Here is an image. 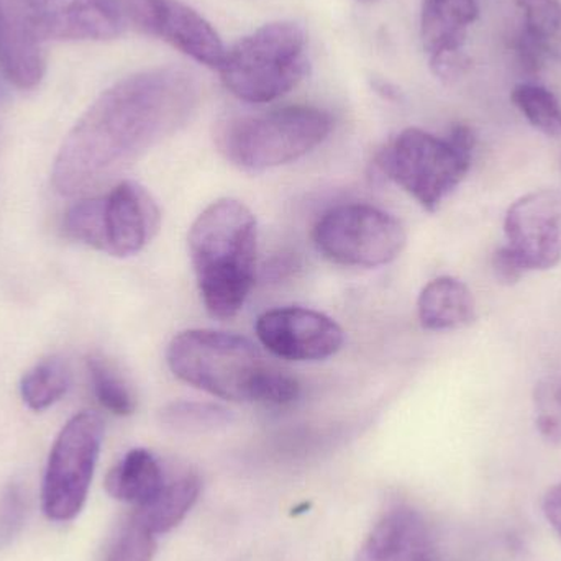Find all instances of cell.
Returning <instances> with one entry per match:
<instances>
[{
  "mask_svg": "<svg viewBox=\"0 0 561 561\" xmlns=\"http://www.w3.org/2000/svg\"><path fill=\"white\" fill-rule=\"evenodd\" d=\"M201 101L199 81L164 66L105 89L79 118L53 164L56 193L71 197L99 186L186 127Z\"/></svg>",
  "mask_w": 561,
  "mask_h": 561,
  "instance_id": "cell-1",
  "label": "cell"
},
{
  "mask_svg": "<svg viewBox=\"0 0 561 561\" xmlns=\"http://www.w3.org/2000/svg\"><path fill=\"white\" fill-rule=\"evenodd\" d=\"M167 362L181 381L226 401L284 405L300 394L296 378L266 362L255 343L236 333H178L168 346Z\"/></svg>",
  "mask_w": 561,
  "mask_h": 561,
  "instance_id": "cell-2",
  "label": "cell"
},
{
  "mask_svg": "<svg viewBox=\"0 0 561 561\" xmlns=\"http://www.w3.org/2000/svg\"><path fill=\"white\" fill-rule=\"evenodd\" d=\"M187 247L207 312L232 319L255 284L259 229L252 210L240 201H216L194 220Z\"/></svg>",
  "mask_w": 561,
  "mask_h": 561,
  "instance_id": "cell-3",
  "label": "cell"
},
{
  "mask_svg": "<svg viewBox=\"0 0 561 561\" xmlns=\"http://www.w3.org/2000/svg\"><path fill=\"white\" fill-rule=\"evenodd\" d=\"M474 134L457 125L447 138L421 128H408L376 157V167L388 180L435 213L467 178L473 157Z\"/></svg>",
  "mask_w": 561,
  "mask_h": 561,
  "instance_id": "cell-4",
  "label": "cell"
},
{
  "mask_svg": "<svg viewBox=\"0 0 561 561\" xmlns=\"http://www.w3.org/2000/svg\"><path fill=\"white\" fill-rule=\"evenodd\" d=\"M332 125L327 112L293 105L224 122L217 128L216 145L233 167L262 173L310 153L329 137Z\"/></svg>",
  "mask_w": 561,
  "mask_h": 561,
  "instance_id": "cell-5",
  "label": "cell"
},
{
  "mask_svg": "<svg viewBox=\"0 0 561 561\" xmlns=\"http://www.w3.org/2000/svg\"><path fill=\"white\" fill-rule=\"evenodd\" d=\"M309 66L302 26L273 22L227 49L219 71L236 98L266 104L293 91L306 78Z\"/></svg>",
  "mask_w": 561,
  "mask_h": 561,
  "instance_id": "cell-6",
  "label": "cell"
},
{
  "mask_svg": "<svg viewBox=\"0 0 561 561\" xmlns=\"http://www.w3.org/2000/svg\"><path fill=\"white\" fill-rule=\"evenodd\" d=\"M313 242L336 265L378 268L401 255L408 233L391 214L368 204H348L329 210L317 222Z\"/></svg>",
  "mask_w": 561,
  "mask_h": 561,
  "instance_id": "cell-7",
  "label": "cell"
},
{
  "mask_svg": "<svg viewBox=\"0 0 561 561\" xmlns=\"http://www.w3.org/2000/svg\"><path fill=\"white\" fill-rule=\"evenodd\" d=\"M104 421L81 412L62 427L53 445L43 480V513L55 523L78 517L88 500L104 442Z\"/></svg>",
  "mask_w": 561,
  "mask_h": 561,
  "instance_id": "cell-8",
  "label": "cell"
},
{
  "mask_svg": "<svg viewBox=\"0 0 561 561\" xmlns=\"http://www.w3.org/2000/svg\"><path fill=\"white\" fill-rule=\"evenodd\" d=\"M504 233L511 255L524 272H543L561 263V194L536 191L507 209Z\"/></svg>",
  "mask_w": 561,
  "mask_h": 561,
  "instance_id": "cell-9",
  "label": "cell"
},
{
  "mask_svg": "<svg viewBox=\"0 0 561 561\" xmlns=\"http://www.w3.org/2000/svg\"><path fill=\"white\" fill-rule=\"evenodd\" d=\"M125 19L209 68H220L226 46L219 33L180 0H121Z\"/></svg>",
  "mask_w": 561,
  "mask_h": 561,
  "instance_id": "cell-10",
  "label": "cell"
},
{
  "mask_svg": "<svg viewBox=\"0 0 561 561\" xmlns=\"http://www.w3.org/2000/svg\"><path fill=\"white\" fill-rule=\"evenodd\" d=\"M256 335L273 355L293 362H320L343 346L342 327L325 313L304 307H283L263 313Z\"/></svg>",
  "mask_w": 561,
  "mask_h": 561,
  "instance_id": "cell-11",
  "label": "cell"
},
{
  "mask_svg": "<svg viewBox=\"0 0 561 561\" xmlns=\"http://www.w3.org/2000/svg\"><path fill=\"white\" fill-rule=\"evenodd\" d=\"M22 5L42 39L102 42L125 28L121 0H23Z\"/></svg>",
  "mask_w": 561,
  "mask_h": 561,
  "instance_id": "cell-12",
  "label": "cell"
},
{
  "mask_svg": "<svg viewBox=\"0 0 561 561\" xmlns=\"http://www.w3.org/2000/svg\"><path fill=\"white\" fill-rule=\"evenodd\" d=\"M102 199V252L137 255L157 236L161 210L150 193L135 181H122Z\"/></svg>",
  "mask_w": 561,
  "mask_h": 561,
  "instance_id": "cell-13",
  "label": "cell"
},
{
  "mask_svg": "<svg viewBox=\"0 0 561 561\" xmlns=\"http://www.w3.org/2000/svg\"><path fill=\"white\" fill-rule=\"evenodd\" d=\"M355 561H434L424 519L411 510H396L373 529Z\"/></svg>",
  "mask_w": 561,
  "mask_h": 561,
  "instance_id": "cell-14",
  "label": "cell"
},
{
  "mask_svg": "<svg viewBox=\"0 0 561 561\" xmlns=\"http://www.w3.org/2000/svg\"><path fill=\"white\" fill-rule=\"evenodd\" d=\"M43 39L26 19L23 5L5 7L0 20V68L20 89H33L45 76Z\"/></svg>",
  "mask_w": 561,
  "mask_h": 561,
  "instance_id": "cell-15",
  "label": "cell"
},
{
  "mask_svg": "<svg viewBox=\"0 0 561 561\" xmlns=\"http://www.w3.org/2000/svg\"><path fill=\"white\" fill-rule=\"evenodd\" d=\"M478 12L474 0H422L421 38L428 56L461 51Z\"/></svg>",
  "mask_w": 561,
  "mask_h": 561,
  "instance_id": "cell-16",
  "label": "cell"
},
{
  "mask_svg": "<svg viewBox=\"0 0 561 561\" xmlns=\"http://www.w3.org/2000/svg\"><path fill=\"white\" fill-rule=\"evenodd\" d=\"M419 320L427 330H455L477 319V304L467 284L442 276L422 289L417 300Z\"/></svg>",
  "mask_w": 561,
  "mask_h": 561,
  "instance_id": "cell-17",
  "label": "cell"
},
{
  "mask_svg": "<svg viewBox=\"0 0 561 561\" xmlns=\"http://www.w3.org/2000/svg\"><path fill=\"white\" fill-rule=\"evenodd\" d=\"M164 486L163 471L153 454L145 448L128 451L105 480V490L114 500L141 507Z\"/></svg>",
  "mask_w": 561,
  "mask_h": 561,
  "instance_id": "cell-18",
  "label": "cell"
},
{
  "mask_svg": "<svg viewBox=\"0 0 561 561\" xmlns=\"http://www.w3.org/2000/svg\"><path fill=\"white\" fill-rule=\"evenodd\" d=\"M201 494L199 478L186 474L163 490L145 506L138 507L134 516L154 536L170 533L183 523Z\"/></svg>",
  "mask_w": 561,
  "mask_h": 561,
  "instance_id": "cell-19",
  "label": "cell"
},
{
  "mask_svg": "<svg viewBox=\"0 0 561 561\" xmlns=\"http://www.w3.org/2000/svg\"><path fill=\"white\" fill-rule=\"evenodd\" d=\"M71 386V369L59 356L43 359L20 382V394L32 411H45L59 401Z\"/></svg>",
  "mask_w": 561,
  "mask_h": 561,
  "instance_id": "cell-20",
  "label": "cell"
},
{
  "mask_svg": "<svg viewBox=\"0 0 561 561\" xmlns=\"http://www.w3.org/2000/svg\"><path fill=\"white\" fill-rule=\"evenodd\" d=\"M160 419L171 431L201 434L232 424L233 414L229 409L210 402L176 401L161 409Z\"/></svg>",
  "mask_w": 561,
  "mask_h": 561,
  "instance_id": "cell-21",
  "label": "cell"
},
{
  "mask_svg": "<svg viewBox=\"0 0 561 561\" xmlns=\"http://www.w3.org/2000/svg\"><path fill=\"white\" fill-rule=\"evenodd\" d=\"M526 22V33L542 49L561 62L560 0H514Z\"/></svg>",
  "mask_w": 561,
  "mask_h": 561,
  "instance_id": "cell-22",
  "label": "cell"
},
{
  "mask_svg": "<svg viewBox=\"0 0 561 561\" xmlns=\"http://www.w3.org/2000/svg\"><path fill=\"white\" fill-rule=\"evenodd\" d=\"M88 371L95 398L101 402L102 408L121 417L134 414L137 409V399L124 376L114 368L112 363L99 355L89 356Z\"/></svg>",
  "mask_w": 561,
  "mask_h": 561,
  "instance_id": "cell-23",
  "label": "cell"
},
{
  "mask_svg": "<svg viewBox=\"0 0 561 561\" xmlns=\"http://www.w3.org/2000/svg\"><path fill=\"white\" fill-rule=\"evenodd\" d=\"M511 99L534 128L549 137L561 135V105L549 89L524 82L514 88Z\"/></svg>",
  "mask_w": 561,
  "mask_h": 561,
  "instance_id": "cell-24",
  "label": "cell"
},
{
  "mask_svg": "<svg viewBox=\"0 0 561 561\" xmlns=\"http://www.w3.org/2000/svg\"><path fill=\"white\" fill-rule=\"evenodd\" d=\"M62 232L75 242L102 252L101 197H89L69 207L62 219Z\"/></svg>",
  "mask_w": 561,
  "mask_h": 561,
  "instance_id": "cell-25",
  "label": "cell"
},
{
  "mask_svg": "<svg viewBox=\"0 0 561 561\" xmlns=\"http://www.w3.org/2000/svg\"><path fill=\"white\" fill-rule=\"evenodd\" d=\"M157 536L131 516L118 534L107 561H153Z\"/></svg>",
  "mask_w": 561,
  "mask_h": 561,
  "instance_id": "cell-26",
  "label": "cell"
},
{
  "mask_svg": "<svg viewBox=\"0 0 561 561\" xmlns=\"http://www.w3.org/2000/svg\"><path fill=\"white\" fill-rule=\"evenodd\" d=\"M534 401L540 435L550 444H561V385L556 381L540 382Z\"/></svg>",
  "mask_w": 561,
  "mask_h": 561,
  "instance_id": "cell-27",
  "label": "cell"
},
{
  "mask_svg": "<svg viewBox=\"0 0 561 561\" xmlns=\"http://www.w3.org/2000/svg\"><path fill=\"white\" fill-rule=\"evenodd\" d=\"M26 517V496L19 484H10L0 501V547L12 542Z\"/></svg>",
  "mask_w": 561,
  "mask_h": 561,
  "instance_id": "cell-28",
  "label": "cell"
},
{
  "mask_svg": "<svg viewBox=\"0 0 561 561\" xmlns=\"http://www.w3.org/2000/svg\"><path fill=\"white\" fill-rule=\"evenodd\" d=\"M431 68L434 75L444 82H454L460 79L470 68V58L461 51L445 53V55L431 58Z\"/></svg>",
  "mask_w": 561,
  "mask_h": 561,
  "instance_id": "cell-29",
  "label": "cell"
},
{
  "mask_svg": "<svg viewBox=\"0 0 561 561\" xmlns=\"http://www.w3.org/2000/svg\"><path fill=\"white\" fill-rule=\"evenodd\" d=\"M493 270L496 278L503 284H516L519 283L524 276L527 275L524 272L523 266L519 265L516 259L511 255L510 250L506 247L497 250L493 255Z\"/></svg>",
  "mask_w": 561,
  "mask_h": 561,
  "instance_id": "cell-30",
  "label": "cell"
},
{
  "mask_svg": "<svg viewBox=\"0 0 561 561\" xmlns=\"http://www.w3.org/2000/svg\"><path fill=\"white\" fill-rule=\"evenodd\" d=\"M543 514H546L547 523L550 524L557 536L561 540V483L550 488L543 497Z\"/></svg>",
  "mask_w": 561,
  "mask_h": 561,
  "instance_id": "cell-31",
  "label": "cell"
},
{
  "mask_svg": "<svg viewBox=\"0 0 561 561\" xmlns=\"http://www.w3.org/2000/svg\"><path fill=\"white\" fill-rule=\"evenodd\" d=\"M3 10H5V7L2 5V2H0V20H2L3 16Z\"/></svg>",
  "mask_w": 561,
  "mask_h": 561,
  "instance_id": "cell-32",
  "label": "cell"
},
{
  "mask_svg": "<svg viewBox=\"0 0 561 561\" xmlns=\"http://www.w3.org/2000/svg\"><path fill=\"white\" fill-rule=\"evenodd\" d=\"M359 2H366V3H368V2H376V0H359Z\"/></svg>",
  "mask_w": 561,
  "mask_h": 561,
  "instance_id": "cell-33",
  "label": "cell"
},
{
  "mask_svg": "<svg viewBox=\"0 0 561 561\" xmlns=\"http://www.w3.org/2000/svg\"><path fill=\"white\" fill-rule=\"evenodd\" d=\"M0 99H2V89H0Z\"/></svg>",
  "mask_w": 561,
  "mask_h": 561,
  "instance_id": "cell-34",
  "label": "cell"
}]
</instances>
